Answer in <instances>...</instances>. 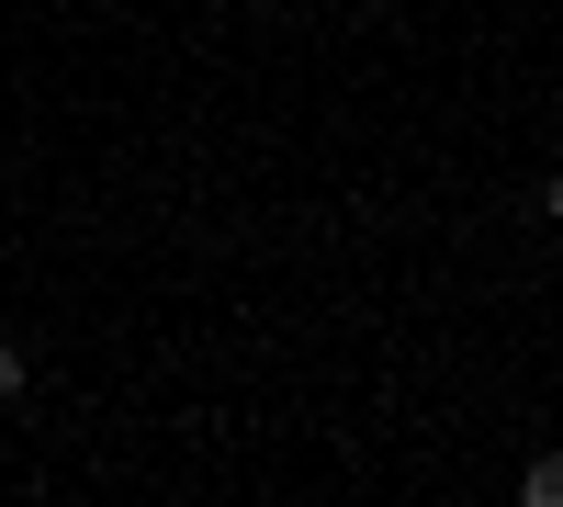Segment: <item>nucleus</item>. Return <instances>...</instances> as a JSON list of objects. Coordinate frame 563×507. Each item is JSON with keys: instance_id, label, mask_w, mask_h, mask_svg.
<instances>
[{"instance_id": "nucleus-1", "label": "nucleus", "mask_w": 563, "mask_h": 507, "mask_svg": "<svg viewBox=\"0 0 563 507\" xmlns=\"http://www.w3.org/2000/svg\"><path fill=\"white\" fill-rule=\"evenodd\" d=\"M519 496H530V507H563V451H541V463L519 474Z\"/></svg>"}, {"instance_id": "nucleus-3", "label": "nucleus", "mask_w": 563, "mask_h": 507, "mask_svg": "<svg viewBox=\"0 0 563 507\" xmlns=\"http://www.w3.org/2000/svg\"><path fill=\"white\" fill-rule=\"evenodd\" d=\"M541 214H552V225H563V169H552V180H541Z\"/></svg>"}, {"instance_id": "nucleus-2", "label": "nucleus", "mask_w": 563, "mask_h": 507, "mask_svg": "<svg viewBox=\"0 0 563 507\" xmlns=\"http://www.w3.org/2000/svg\"><path fill=\"white\" fill-rule=\"evenodd\" d=\"M0 395H23V350L12 339H0Z\"/></svg>"}]
</instances>
